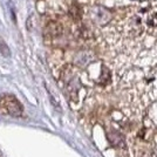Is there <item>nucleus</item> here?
<instances>
[{"label":"nucleus","mask_w":157,"mask_h":157,"mask_svg":"<svg viewBox=\"0 0 157 157\" xmlns=\"http://www.w3.org/2000/svg\"><path fill=\"white\" fill-rule=\"evenodd\" d=\"M22 105L12 95L0 96V113L4 115H10L14 117H19L22 115Z\"/></svg>","instance_id":"nucleus-1"},{"label":"nucleus","mask_w":157,"mask_h":157,"mask_svg":"<svg viewBox=\"0 0 157 157\" xmlns=\"http://www.w3.org/2000/svg\"><path fill=\"white\" fill-rule=\"evenodd\" d=\"M0 53H1L2 55H8V54H10V51H8L7 46L5 45V42L1 41V40H0Z\"/></svg>","instance_id":"nucleus-2"}]
</instances>
